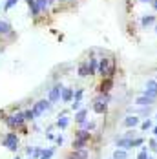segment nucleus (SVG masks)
Here are the masks:
<instances>
[{"label": "nucleus", "mask_w": 157, "mask_h": 159, "mask_svg": "<svg viewBox=\"0 0 157 159\" xmlns=\"http://www.w3.org/2000/svg\"><path fill=\"white\" fill-rule=\"evenodd\" d=\"M18 2H20V0H6V4H4V9H6V11H9V9H11L15 4H18Z\"/></svg>", "instance_id": "29"}, {"label": "nucleus", "mask_w": 157, "mask_h": 159, "mask_svg": "<svg viewBox=\"0 0 157 159\" xmlns=\"http://www.w3.org/2000/svg\"><path fill=\"white\" fill-rule=\"evenodd\" d=\"M157 102V99H154V97H148V95H141L135 99V104L137 106H154Z\"/></svg>", "instance_id": "9"}, {"label": "nucleus", "mask_w": 157, "mask_h": 159, "mask_svg": "<svg viewBox=\"0 0 157 159\" xmlns=\"http://www.w3.org/2000/svg\"><path fill=\"white\" fill-rule=\"evenodd\" d=\"M15 159H20V157H18V156H16V157H15Z\"/></svg>", "instance_id": "48"}, {"label": "nucleus", "mask_w": 157, "mask_h": 159, "mask_svg": "<svg viewBox=\"0 0 157 159\" xmlns=\"http://www.w3.org/2000/svg\"><path fill=\"white\" fill-rule=\"evenodd\" d=\"M155 119H157V113H155Z\"/></svg>", "instance_id": "49"}, {"label": "nucleus", "mask_w": 157, "mask_h": 159, "mask_svg": "<svg viewBox=\"0 0 157 159\" xmlns=\"http://www.w3.org/2000/svg\"><path fill=\"white\" fill-rule=\"evenodd\" d=\"M18 135H16L15 132H9V134H6V137L2 139V146H6L7 150H11V152H16L18 150Z\"/></svg>", "instance_id": "3"}, {"label": "nucleus", "mask_w": 157, "mask_h": 159, "mask_svg": "<svg viewBox=\"0 0 157 159\" xmlns=\"http://www.w3.org/2000/svg\"><path fill=\"white\" fill-rule=\"evenodd\" d=\"M0 37H15V31H13V28H11V24L7 22V20H2L0 18Z\"/></svg>", "instance_id": "7"}, {"label": "nucleus", "mask_w": 157, "mask_h": 159, "mask_svg": "<svg viewBox=\"0 0 157 159\" xmlns=\"http://www.w3.org/2000/svg\"><path fill=\"white\" fill-rule=\"evenodd\" d=\"M154 31H155V33H157V22H155V26H154Z\"/></svg>", "instance_id": "45"}, {"label": "nucleus", "mask_w": 157, "mask_h": 159, "mask_svg": "<svg viewBox=\"0 0 157 159\" xmlns=\"http://www.w3.org/2000/svg\"><path fill=\"white\" fill-rule=\"evenodd\" d=\"M82 95H84V90L78 88L77 92H75V95H73V101H82Z\"/></svg>", "instance_id": "35"}, {"label": "nucleus", "mask_w": 157, "mask_h": 159, "mask_svg": "<svg viewBox=\"0 0 157 159\" xmlns=\"http://www.w3.org/2000/svg\"><path fill=\"white\" fill-rule=\"evenodd\" d=\"M88 121V108H80L78 111H75V123L77 125H82Z\"/></svg>", "instance_id": "15"}, {"label": "nucleus", "mask_w": 157, "mask_h": 159, "mask_svg": "<svg viewBox=\"0 0 157 159\" xmlns=\"http://www.w3.org/2000/svg\"><path fill=\"white\" fill-rule=\"evenodd\" d=\"M55 143L59 144V146H62V144H64V137H62V135H57V137H55Z\"/></svg>", "instance_id": "38"}, {"label": "nucleus", "mask_w": 157, "mask_h": 159, "mask_svg": "<svg viewBox=\"0 0 157 159\" xmlns=\"http://www.w3.org/2000/svg\"><path fill=\"white\" fill-rule=\"evenodd\" d=\"M110 66H111V57H101L99 59V70H97V73L101 77H108Z\"/></svg>", "instance_id": "4"}, {"label": "nucleus", "mask_w": 157, "mask_h": 159, "mask_svg": "<svg viewBox=\"0 0 157 159\" xmlns=\"http://www.w3.org/2000/svg\"><path fill=\"white\" fill-rule=\"evenodd\" d=\"M33 150H35L33 146H26V154H28V156H33Z\"/></svg>", "instance_id": "39"}, {"label": "nucleus", "mask_w": 157, "mask_h": 159, "mask_svg": "<svg viewBox=\"0 0 157 159\" xmlns=\"http://www.w3.org/2000/svg\"><path fill=\"white\" fill-rule=\"evenodd\" d=\"M142 95H148V97H154V99H157V92H155V90H152V88H146V90L142 92Z\"/></svg>", "instance_id": "33"}, {"label": "nucleus", "mask_w": 157, "mask_h": 159, "mask_svg": "<svg viewBox=\"0 0 157 159\" xmlns=\"http://www.w3.org/2000/svg\"><path fill=\"white\" fill-rule=\"evenodd\" d=\"M35 4H37L40 15H46L47 11H49V0H35Z\"/></svg>", "instance_id": "17"}, {"label": "nucleus", "mask_w": 157, "mask_h": 159, "mask_svg": "<svg viewBox=\"0 0 157 159\" xmlns=\"http://www.w3.org/2000/svg\"><path fill=\"white\" fill-rule=\"evenodd\" d=\"M123 125H124L126 128H135V126H139V115H128V117H124Z\"/></svg>", "instance_id": "14"}, {"label": "nucleus", "mask_w": 157, "mask_h": 159, "mask_svg": "<svg viewBox=\"0 0 157 159\" xmlns=\"http://www.w3.org/2000/svg\"><path fill=\"white\" fill-rule=\"evenodd\" d=\"M51 106H53V102H51L49 99H40V101H37V102L31 106L33 113H35V119H37V117H40L44 111L51 110Z\"/></svg>", "instance_id": "2"}, {"label": "nucleus", "mask_w": 157, "mask_h": 159, "mask_svg": "<svg viewBox=\"0 0 157 159\" xmlns=\"http://www.w3.org/2000/svg\"><path fill=\"white\" fill-rule=\"evenodd\" d=\"M111 159H117V157H111Z\"/></svg>", "instance_id": "51"}, {"label": "nucleus", "mask_w": 157, "mask_h": 159, "mask_svg": "<svg viewBox=\"0 0 157 159\" xmlns=\"http://www.w3.org/2000/svg\"><path fill=\"white\" fill-rule=\"evenodd\" d=\"M148 159H155V157H154V156H148Z\"/></svg>", "instance_id": "47"}, {"label": "nucleus", "mask_w": 157, "mask_h": 159, "mask_svg": "<svg viewBox=\"0 0 157 159\" xmlns=\"http://www.w3.org/2000/svg\"><path fill=\"white\" fill-rule=\"evenodd\" d=\"M148 148H150L152 152H157V139L155 137H152V139L148 141Z\"/></svg>", "instance_id": "32"}, {"label": "nucleus", "mask_w": 157, "mask_h": 159, "mask_svg": "<svg viewBox=\"0 0 157 159\" xmlns=\"http://www.w3.org/2000/svg\"><path fill=\"white\" fill-rule=\"evenodd\" d=\"M113 157H117V159H128V152H126L124 148H117V150L113 152Z\"/></svg>", "instance_id": "23"}, {"label": "nucleus", "mask_w": 157, "mask_h": 159, "mask_svg": "<svg viewBox=\"0 0 157 159\" xmlns=\"http://www.w3.org/2000/svg\"><path fill=\"white\" fill-rule=\"evenodd\" d=\"M28 7H29V15L33 16V20H38V16H40V11H38L37 4H35V2H31V4H28Z\"/></svg>", "instance_id": "19"}, {"label": "nucleus", "mask_w": 157, "mask_h": 159, "mask_svg": "<svg viewBox=\"0 0 157 159\" xmlns=\"http://www.w3.org/2000/svg\"><path fill=\"white\" fill-rule=\"evenodd\" d=\"M62 88H64L62 84H61V82H57V84H55V86H53V88L49 90V93H47V99H49V101H51L53 104L61 101V93H62Z\"/></svg>", "instance_id": "6"}, {"label": "nucleus", "mask_w": 157, "mask_h": 159, "mask_svg": "<svg viewBox=\"0 0 157 159\" xmlns=\"http://www.w3.org/2000/svg\"><path fill=\"white\" fill-rule=\"evenodd\" d=\"M137 2H141V4H152V0H137Z\"/></svg>", "instance_id": "43"}, {"label": "nucleus", "mask_w": 157, "mask_h": 159, "mask_svg": "<svg viewBox=\"0 0 157 159\" xmlns=\"http://www.w3.org/2000/svg\"><path fill=\"white\" fill-rule=\"evenodd\" d=\"M24 117H26V121L29 123V121H33L35 119V113H33V110H24Z\"/></svg>", "instance_id": "34"}, {"label": "nucleus", "mask_w": 157, "mask_h": 159, "mask_svg": "<svg viewBox=\"0 0 157 159\" xmlns=\"http://www.w3.org/2000/svg\"><path fill=\"white\" fill-rule=\"evenodd\" d=\"M42 154H44V148H38V146H37V148L33 150V156H31V157L33 159H40V157H42Z\"/></svg>", "instance_id": "27"}, {"label": "nucleus", "mask_w": 157, "mask_h": 159, "mask_svg": "<svg viewBox=\"0 0 157 159\" xmlns=\"http://www.w3.org/2000/svg\"><path fill=\"white\" fill-rule=\"evenodd\" d=\"M66 159H80V156L77 154V150H71V152L66 156Z\"/></svg>", "instance_id": "37"}, {"label": "nucleus", "mask_w": 157, "mask_h": 159, "mask_svg": "<svg viewBox=\"0 0 157 159\" xmlns=\"http://www.w3.org/2000/svg\"><path fill=\"white\" fill-rule=\"evenodd\" d=\"M68 125H70V119H68L66 115H59V121H57V126L61 128V130H64V128H68Z\"/></svg>", "instance_id": "20"}, {"label": "nucleus", "mask_w": 157, "mask_h": 159, "mask_svg": "<svg viewBox=\"0 0 157 159\" xmlns=\"http://www.w3.org/2000/svg\"><path fill=\"white\" fill-rule=\"evenodd\" d=\"M93 111L99 113V115H104L108 111V104L102 102V101H93Z\"/></svg>", "instance_id": "16"}, {"label": "nucleus", "mask_w": 157, "mask_h": 159, "mask_svg": "<svg viewBox=\"0 0 157 159\" xmlns=\"http://www.w3.org/2000/svg\"><path fill=\"white\" fill-rule=\"evenodd\" d=\"M53 156H55V148H46L44 154H42V157H46V159H51Z\"/></svg>", "instance_id": "30"}, {"label": "nucleus", "mask_w": 157, "mask_h": 159, "mask_svg": "<svg viewBox=\"0 0 157 159\" xmlns=\"http://www.w3.org/2000/svg\"><path fill=\"white\" fill-rule=\"evenodd\" d=\"M142 144H144V139L142 137H133L132 139V148L133 146H142Z\"/></svg>", "instance_id": "31"}, {"label": "nucleus", "mask_w": 157, "mask_h": 159, "mask_svg": "<svg viewBox=\"0 0 157 159\" xmlns=\"http://www.w3.org/2000/svg\"><path fill=\"white\" fill-rule=\"evenodd\" d=\"M59 4H70V2H73V0H57Z\"/></svg>", "instance_id": "42"}, {"label": "nucleus", "mask_w": 157, "mask_h": 159, "mask_svg": "<svg viewBox=\"0 0 157 159\" xmlns=\"http://www.w3.org/2000/svg\"><path fill=\"white\" fill-rule=\"evenodd\" d=\"M152 128H154V123L150 121V117H146V119L141 123V130L142 132H148V130H152Z\"/></svg>", "instance_id": "22"}, {"label": "nucleus", "mask_w": 157, "mask_h": 159, "mask_svg": "<svg viewBox=\"0 0 157 159\" xmlns=\"http://www.w3.org/2000/svg\"><path fill=\"white\" fill-rule=\"evenodd\" d=\"M47 139H51V141H53V139H55V135H53V134H51V132H47V135H46Z\"/></svg>", "instance_id": "41"}, {"label": "nucleus", "mask_w": 157, "mask_h": 159, "mask_svg": "<svg viewBox=\"0 0 157 159\" xmlns=\"http://www.w3.org/2000/svg\"><path fill=\"white\" fill-rule=\"evenodd\" d=\"M152 132H154V135H155V137H157V125H155V126H154V128H152Z\"/></svg>", "instance_id": "44"}, {"label": "nucleus", "mask_w": 157, "mask_h": 159, "mask_svg": "<svg viewBox=\"0 0 157 159\" xmlns=\"http://www.w3.org/2000/svg\"><path fill=\"white\" fill-rule=\"evenodd\" d=\"M31 2H35V0H26V4H31Z\"/></svg>", "instance_id": "46"}, {"label": "nucleus", "mask_w": 157, "mask_h": 159, "mask_svg": "<svg viewBox=\"0 0 157 159\" xmlns=\"http://www.w3.org/2000/svg\"><path fill=\"white\" fill-rule=\"evenodd\" d=\"M157 22V15L155 13H148V15H142L141 20H139V24H141L142 30H148V28H154Z\"/></svg>", "instance_id": "5"}, {"label": "nucleus", "mask_w": 157, "mask_h": 159, "mask_svg": "<svg viewBox=\"0 0 157 159\" xmlns=\"http://www.w3.org/2000/svg\"><path fill=\"white\" fill-rule=\"evenodd\" d=\"M40 159H46V157H40Z\"/></svg>", "instance_id": "50"}, {"label": "nucleus", "mask_w": 157, "mask_h": 159, "mask_svg": "<svg viewBox=\"0 0 157 159\" xmlns=\"http://www.w3.org/2000/svg\"><path fill=\"white\" fill-rule=\"evenodd\" d=\"M88 143L86 141H80V139H73V143H71V148L73 150H80V148H86Z\"/></svg>", "instance_id": "21"}, {"label": "nucleus", "mask_w": 157, "mask_h": 159, "mask_svg": "<svg viewBox=\"0 0 157 159\" xmlns=\"http://www.w3.org/2000/svg\"><path fill=\"white\" fill-rule=\"evenodd\" d=\"M150 6H152V9H154V11H157V0H152V4H150Z\"/></svg>", "instance_id": "40"}, {"label": "nucleus", "mask_w": 157, "mask_h": 159, "mask_svg": "<svg viewBox=\"0 0 157 159\" xmlns=\"http://www.w3.org/2000/svg\"><path fill=\"white\" fill-rule=\"evenodd\" d=\"M77 75H78V77H92V73H90V66H88V61H82V62L78 64Z\"/></svg>", "instance_id": "11"}, {"label": "nucleus", "mask_w": 157, "mask_h": 159, "mask_svg": "<svg viewBox=\"0 0 157 159\" xmlns=\"http://www.w3.org/2000/svg\"><path fill=\"white\" fill-rule=\"evenodd\" d=\"M4 121H6V125L11 128V130H16V128L24 130L26 123H28L26 117H24V111H16V113H11V115H6Z\"/></svg>", "instance_id": "1"}, {"label": "nucleus", "mask_w": 157, "mask_h": 159, "mask_svg": "<svg viewBox=\"0 0 157 159\" xmlns=\"http://www.w3.org/2000/svg\"><path fill=\"white\" fill-rule=\"evenodd\" d=\"M95 126H97V125H95L93 121H86V123H82V125H80V128L90 130V132H92V130H95Z\"/></svg>", "instance_id": "26"}, {"label": "nucleus", "mask_w": 157, "mask_h": 159, "mask_svg": "<svg viewBox=\"0 0 157 159\" xmlns=\"http://www.w3.org/2000/svg\"><path fill=\"white\" fill-rule=\"evenodd\" d=\"M115 144H117V148H124V150H128V148H132V139L126 137V135H121V137L115 139Z\"/></svg>", "instance_id": "12"}, {"label": "nucleus", "mask_w": 157, "mask_h": 159, "mask_svg": "<svg viewBox=\"0 0 157 159\" xmlns=\"http://www.w3.org/2000/svg\"><path fill=\"white\" fill-rule=\"evenodd\" d=\"M155 79H157V77H155Z\"/></svg>", "instance_id": "52"}, {"label": "nucleus", "mask_w": 157, "mask_h": 159, "mask_svg": "<svg viewBox=\"0 0 157 159\" xmlns=\"http://www.w3.org/2000/svg\"><path fill=\"white\" fill-rule=\"evenodd\" d=\"M111 86H113V77H102V82L99 86V93H110Z\"/></svg>", "instance_id": "8"}, {"label": "nucleus", "mask_w": 157, "mask_h": 159, "mask_svg": "<svg viewBox=\"0 0 157 159\" xmlns=\"http://www.w3.org/2000/svg\"><path fill=\"white\" fill-rule=\"evenodd\" d=\"M93 101H102V102L110 104V102H111V95H110V93H99V95L95 97Z\"/></svg>", "instance_id": "24"}, {"label": "nucleus", "mask_w": 157, "mask_h": 159, "mask_svg": "<svg viewBox=\"0 0 157 159\" xmlns=\"http://www.w3.org/2000/svg\"><path fill=\"white\" fill-rule=\"evenodd\" d=\"M75 139H80V141L90 143V141H92V132H90V130L80 128V130H77V132H75Z\"/></svg>", "instance_id": "13"}, {"label": "nucleus", "mask_w": 157, "mask_h": 159, "mask_svg": "<svg viewBox=\"0 0 157 159\" xmlns=\"http://www.w3.org/2000/svg\"><path fill=\"white\" fill-rule=\"evenodd\" d=\"M88 66H90V73L95 75V73H97V70H99V59L93 57V55H90V59H88Z\"/></svg>", "instance_id": "18"}, {"label": "nucleus", "mask_w": 157, "mask_h": 159, "mask_svg": "<svg viewBox=\"0 0 157 159\" xmlns=\"http://www.w3.org/2000/svg\"><path fill=\"white\" fill-rule=\"evenodd\" d=\"M73 95H75V90H73V88L64 86L62 93H61V101H62V102H71V101H73Z\"/></svg>", "instance_id": "10"}, {"label": "nucleus", "mask_w": 157, "mask_h": 159, "mask_svg": "<svg viewBox=\"0 0 157 159\" xmlns=\"http://www.w3.org/2000/svg\"><path fill=\"white\" fill-rule=\"evenodd\" d=\"M150 113H152V106H141L137 110V115H142V117H150Z\"/></svg>", "instance_id": "25"}, {"label": "nucleus", "mask_w": 157, "mask_h": 159, "mask_svg": "<svg viewBox=\"0 0 157 159\" xmlns=\"http://www.w3.org/2000/svg\"><path fill=\"white\" fill-rule=\"evenodd\" d=\"M137 159H148V146H142L141 152L137 154Z\"/></svg>", "instance_id": "28"}, {"label": "nucleus", "mask_w": 157, "mask_h": 159, "mask_svg": "<svg viewBox=\"0 0 157 159\" xmlns=\"http://www.w3.org/2000/svg\"><path fill=\"white\" fill-rule=\"evenodd\" d=\"M80 108H82L80 101H71V110H73V111H78Z\"/></svg>", "instance_id": "36"}]
</instances>
